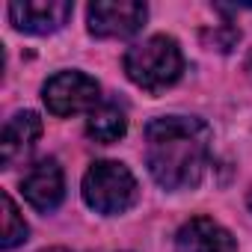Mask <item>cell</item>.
I'll use <instances>...</instances> for the list:
<instances>
[{"label": "cell", "mask_w": 252, "mask_h": 252, "mask_svg": "<svg viewBox=\"0 0 252 252\" xmlns=\"http://www.w3.org/2000/svg\"><path fill=\"white\" fill-rule=\"evenodd\" d=\"M211 163V128L199 116H158L146 125V166L158 187L193 190Z\"/></svg>", "instance_id": "cell-1"}, {"label": "cell", "mask_w": 252, "mask_h": 252, "mask_svg": "<svg viewBox=\"0 0 252 252\" xmlns=\"http://www.w3.org/2000/svg\"><path fill=\"white\" fill-rule=\"evenodd\" d=\"M125 74L146 92H163L184 74V54L172 36H149L125 54Z\"/></svg>", "instance_id": "cell-2"}, {"label": "cell", "mask_w": 252, "mask_h": 252, "mask_svg": "<svg viewBox=\"0 0 252 252\" xmlns=\"http://www.w3.org/2000/svg\"><path fill=\"white\" fill-rule=\"evenodd\" d=\"M80 193H83V202L104 217H119L125 211H131L140 199L134 172L119 160H95L83 175Z\"/></svg>", "instance_id": "cell-3"}, {"label": "cell", "mask_w": 252, "mask_h": 252, "mask_svg": "<svg viewBox=\"0 0 252 252\" xmlns=\"http://www.w3.org/2000/svg\"><path fill=\"white\" fill-rule=\"evenodd\" d=\"M42 98L51 116H77L86 110H95L98 98H101V86L95 77H89L86 71H57L54 77L45 80L42 86Z\"/></svg>", "instance_id": "cell-4"}, {"label": "cell", "mask_w": 252, "mask_h": 252, "mask_svg": "<svg viewBox=\"0 0 252 252\" xmlns=\"http://www.w3.org/2000/svg\"><path fill=\"white\" fill-rule=\"evenodd\" d=\"M149 6L137 0H95L86 12L89 33L98 39H131L143 30Z\"/></svg>", "instance_id": "cell-5"}, {"label": "cell", "mask_w": 252, "mask_h": 252, "mask_svg": "<svg viewBox=\"0 0 252 252\" xmlns=\"http://www.w3.org/2000/svg\"><path fill=\"white\" fill-rule=\"evenodd\" d=\"M74 6L68 0H18L9 3V18L15 30L30 36H48L68 24Z\"/></svg>", "instance_id": "cell-6"}, {"label": "cell", "mask_w": 252, "mask_h": 252, "mask_svg": "<svg viewBox=\"0 0 252 252\" xmlns=\"http://www.w3.org/2000/svg\"><path fill=\"white\" fill-rule=\"evenodd\" d=\"M21 190H24V199L36 211H42V214L57 211L63 196H65V175H63V166L57 163V158L36 160L27 169V175L21 181Z\"/></svg>", "instance_id": "cell-7"}, {"label": "cell", "mask_w": 252, "mask_h": 252, "mask_svg": "<svg viewBox=\"0 0 252 252\" xmlns=\"http://www.w3.org/2000/svg\"><path fill=\"white\" fill-rule=\"evenodd\" d=\"M175 252H237V240L217 220L193 217L178 228Z\"/></svg>", "instance_id": "cell-8"}, {"label": "cell", "mask_w": 252, "mask_h": 252, "mask_svg": "<svg viewBox=\"0 0 252 252\" xmlns=\"http://www.w3.org/2000/svg\"><path fill=\"white\" fill-rule=\"evenodd\" d=\"M39 137H42L39 113H33V110L15 113L6 122L3 137H0V163H3V169H12L15 163H21L33 152V146L39 143Z\"/></svg>", "instance_id": "cell-9"}, {"label": "cell", "mask_w": 252, "mask_h": 252, "mask_svg": "<svg viewBox=\"0 0 252 252\" xmlns=\"http://www.w3.org/2000/svg\"><path fill=\"white\" fill-rule=\"evenodd\" d=\"M125 131H128V119H125V113L116 107V104H101L89 113V122H86V134L101 143V146H110L116 140L125 137Z\"/></svg>", "instance_id": "cell-10"}, {"label": "cell", "mask_w": 252, "mask_h": 252, "mask_svg": "<svg viewBox=\"0 0 252 252\" xmlns=\"http://www.w3.org/2000/svg\"><path fill=\"white\" fill-rule=\"evenodd\" d=\"M27 234H30V225L24 222L15 199L9 193H3V237H0V246L15 249V246H21L27 240Z\"/></svg>", "instance_id": "cell-11"}, {"label": "cell", "mask_w": 252, "mask_h": 252, "mask_svg": "<svg viewBox=\"0 0 252 252\" xmlns=\"http://www.w3.org/2000/svg\"><path fill=\"white\" fill-rule=\"evenodd\" d=\"M205 42L214 48V51H231L237 42H240V30L237 27H231V24H222V27H217V30H211V33H205Z\"/></svg>", "instance_id": "cell-12"}, {"label": "cell", "mask_w": 252, "mask_h": 252, "mask_svg": "<svg viewBox=\"0 0 252 252\" xmlns=\"http://www.w3.org/2000/svg\"><path fill=\"white\" fill-rule=\"evenodd\" d=\"M45 252H65V249H45Z\"/></svg>", "instance_id": "cell-13"}, {"label": "cell", "mask_w": 252, "mask_h": 252, "mask_svg": "<svg viewBox=\"0 0 252 252\" xmlns=\"http://www.w3.org/2000/svg\"><path fill=\"white\" fill-rule=\"evenodd\" d=\"M249 63H252V57H249Z\"/></svg>", "instance_id": "cell-14"}]
</instances>
